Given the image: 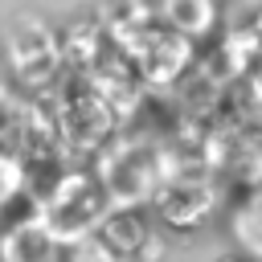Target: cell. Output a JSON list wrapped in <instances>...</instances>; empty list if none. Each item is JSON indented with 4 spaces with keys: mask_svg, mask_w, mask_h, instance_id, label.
<instances>
[{
    "mask_svg": "<svg viewBox=\"0 0 262 262\" xmlns=\"http://www.w3.org/2000/svg\"><path fill=\"white\" fill-rule=\"evenodd\" d=\"M254 33H258V37H262V12H258V20H254Z\"/></svg>",
    "mask_w": 262,
    "mask_h": 262,
    "instance_id": "obj_2",
    "label": "cell"
},
{
    "mask_svg": "<svg viewBox=\"0 0 262 262\" xmlns=\"http://www.w3.org/2000/svg\"><path fill=\"white\" fill-rule=\"evenodd\" d=\"M217 262H250V258H242V254H225V258H217Z\"/></svg>",
    "mask_w": 262,
    "mask_h": 262,
    "instance_id": "obj_1",
    "label": "cell"
}]
</instances>
